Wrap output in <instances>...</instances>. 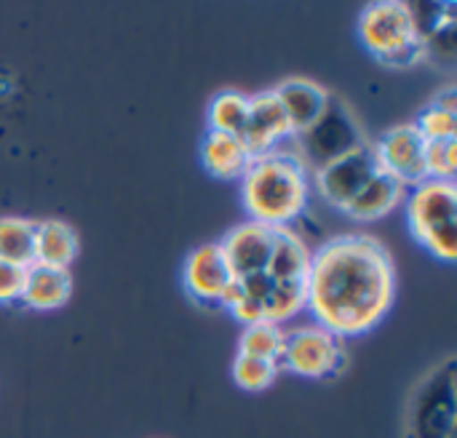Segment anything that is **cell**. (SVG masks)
<instances>
[{"label":"cell","instance_id":"obj_12","mask_svg":"<svg viewBox=\"0 0 457 438\" xmlns=\"http://www.w3.org/2000/svg\"><path fill=\"white\" fill-rule=\"evenodd\" d=\"M273 241H276V230L273 227H265V225L252 222V219L236 225L220 241L225 262H228L233 278L241 281V278L265 273L270 252H273Z\"/></svg>","mask_w":457,"mask_h":438},{"label":"cell","instance_id":"obj_15","mask_svg":"<svg viewBox=\"0 0 457 438\" xmlns=\"http://www.w3.org/2000/svg\"><path fill=\"white\" fill-rule=\"evenodd\" d=\"M404 195H407V187L378 166L372 179L345 206V214L356 222H375V219L388 217L399 203H404Z\"/></svg>","mask_w":457,"mask_h":438},{"label":"cell","instance_id":"obj_17","mask_svg":"<svg viewBox=\"0 0 457 438\" xmlns=\"http://www.w3.org/2000/svg\"><path fill=\"white\" fill-rule=\"evenodd\" d=\"M252 153L241 142V136L233 134H220V131H206L201 142V163L214 179H241L246 169L252 166Z\"/></svg>","mask_w":457,"mask_h":438},{"label":"cell","instance_id":"obj_16","mask_svg":"<svg viewBox=\"0 0 457 438\" xmlns=\"http://www.w3.org/2000/svg\"><path fill=\"white\" fill-rule=\"evenodd\" d=\"M72 294V278L62 268H48L32 262L24 273V289L21 300L29 310H59L67 305Z\"/></svg>","mask_w":457,"mask_h":438},{"label":"cell","instance_id":"obj_4","mask_svg":"<svg viewBox=\"0 0 457 438\" xmlns=\"http://www.w3.org/2000/svg\"><path fill=\"white\" fill-rule=\"evenodd\" d=\"M410 236L439 262L457 257V187L455 182L426 179L404 195Z\"/></svg>","mask_w":457,"mask_h":438},{"label":"cell","instance_id":"obj_21","mask_svg":"<svg viewBox=\"0 0 457 438\" xmlns=\"http://www.w3.org/2000/svg\"><path fill=\"white\" fill-rule=\"evenodd\" d=\"M246 118H249V96L241 91H220L209 102V112H206L209 131L241 136Z\"/></svg>","mask_w":457,"mask_h":438},{"label":"cell","instance_id":"obj_10","mask_svg":"<svg viewBox=\"0 0 457 438\" xmlns=\"http://www.w3.org/2000/svg\"><path fill=\"white\" fill-rule=\"evenodd\" d=\"M233 273L225 262L220 244H204L193 249L182 265V286L198 305H220L225 289L233 284Z\"/></svg>","mask_w":457,"mask_h":438},{"label":"cell","instance_id":"obj_8","mask_svg":"<svg viewBox=\"0 0 457 438\" xmlns=\"http://www.w3.org/2000/svg\"><path fill=\"white\" fill-rule=\"evenodd\" d=\"M375 171H378V161H375L372 142H364L356 150H351V153L329 161L327 166L316 169L313 179H316L319 195L329 206L345 211V206L359 195V190L372 179Z\"/></svg>","mask_w":457,"mask_h":438},{"label":"cell","instance_id":"obj_2","mask_svg":"<svg viewBox=\"0 0 457 438\" xmlns=\"http://www.w3.org/2000/svg\"><path fill=\"white\" fill-rule=\"evenodd\" d=\"M311 198L308 169L292 150H273L252 161L241 177V206L252 222L284 230L297 222Z\"/></svg>","mask_w":457,"mask_h":438},{"label":"cell","instance_id":"obj_6","mask_svg":"<svg viewBox=\"0 0 457 438\" xmlns=\"http://www.w3.org/2000/svg\"><path fill=\"white\" fill-rule=\"evenodd\" d=\"M300 153L297 158L305 163V169L311 166L313 171L327 166L329 161L356 150L359 145H364V134H361V126L356 123L353 112L348 110L345 102L329 96L324 112L316 118V123L303 131L300 136H295Z\"/></svg>","mask_w":457,"mask_h":438},{"label":"cell","instance_id":"obj_22","mask_svg":"<svg viewBox=\"0 0 457 438\" xmlns=\"http://www.w3.org/2000/svg\"><path fill=\"white\" fill-rule=\"evenodd\" d=\"M284 335L287 332L281 329V324H273V321H260V324L244 326V332L238 337V353L278 364L281 351H284Z\"/></svg>","mask_w":457,"mask_h":438},{"label":"cell","instance_id":"obj_23","mask_svg":"<svg viewBox=\"0 0 457 438\" xmlns=\"http://www.w3.org/2000/svg\"><path fill=\"white\" fill-rule=\"evenodd\" d=\"M278 369L281 367L276 361H262V359H252V356H241L238 353L236 361H233V383L241 391L260 393V391L273 385Z\"/></svg>","mask_w":457,"mask_h":438},{"label":"cell","instance_id":"obj_14","mask_svg":"<svg viewBox=\"0 0 457 438\" xmlns=\"http://www.w3.org/2000/svg\"><path fill=\"white\" fill-rule=\"evenodd\" d=\"M308 270H311V249L305 241L292 233L289 227L276 230L273 252L265 268V276L276 286H289V289H305L308 284Z\"/></svg>","mask_w":457,"mask_h":438},{"label":"cell","instance_id":"obj_3","mask_svg":"<svg viewBox=\"0 0 457 438\" xmlns=\"http://www.w3.org/2000/svg\"><path fill=\"white\" fill-rule=\"evenodd\" d=\"M359 40L386 67H415L426 56L420 19L410 3L380 0L361 11Z\"/></svg>","mask_w":457,"mask_h":438},{"label":"cell","instance_id":"obj_1","mask_svg":"<svg viewBox=\"0 0 457 438\" xmlns=\"http://www.w3.org/2000/svg\"><path fill=\"white\" fill-rule=\"evenodd\" d=\"M396 300L391 252L367 233L337 236L311 252L305 310L316 326L340 340L383 324Z\"/></svg>","mask_w":457,"mask_h":438},{"label":"cell","instance_id":"obj_18","mask_svg":"<svg viewBox=\"0 0 457 438\" xmlns=\"http://www.w3.org/2000/svg\"><path fill=\"white\" fill-rule=\"evenodd\" d=\"M78 257V233L62 219L35 222V260L37 265L67 270Z\"/></svg>","mask_w":457,"mask_h":438},{"label":"cell","instance_id":"obj_25","mask_svg":"<svg viewBox=\"0 0 457 438\" xmlns=\"http://www.w3.org/2000/svg\"><path fill=\"white\" fill-rule=\"evenodd\" d=\"M24 273H27V268L0 260V305H11V302L21 300Z\"/></svg>","mask_w":457,"mask_h":438},{"label":"cell","instance_id":"obj_20","mask_svg":"<svg viewBox=\"0 0 457 438\" xmlns=\"http://www.w3.org/2000/svg\"><path fill=\"white\" fill-rule=\"evenodd\" d=\"M0 260L29 268L35 260V222L24 217H0Z\"/></svg>","mask_w":457,"mask_h":438},{"label":"cell","instance_id":"obj_5","mask_svg":"<svg viewBox=\"0 0 457 438\" xmlns=\"http://www.w3.org/2000/svg\"><path fill=\"white\" fill-rule=\"evenodd\" d=\"M457 375L450 356L431 369L412 391L407 407L404 438H455L457 434Z\"/></svg>","mask_w":457,"mask_h":438},{"label":"cell","instance_id":"obj_7","mask_svg":"<svg viewBox=\"0 0 457 438\" xmlns=\"http://www.w3.org/2000/svg\"><path fill=\"white\" fill-rule=\"evenodd\" d=\"M345 361L348 356L343 340L316 324L297 326L284 335V351L278 367H287L300 377L308 380L337 377L345 369Z\"/></svg>","mask_w":457,"mask_h":438},{"label":"cell","instance_id":"obj_19","mask_svg":"<svg viewBox=\"0 0 457 438\" xmlns=\"http://www.w3.org/2000/svg\"><path fill=\"white\" fill-rule=\"evenodd\" d=\"M415 128L426 142H447L457 139V91L455 86H447L442 94H436L418 115Z\"/></svg>","mask_w":457,"mask_h":438},{"label":"cell","instance_id":"obj_13","mask_svg":"<svg viewBox=\"0 0 457 438\" xmlns=\"http://www.w3.org/2000/svg\"><path fill=\"white\" fill-rule=\"evenodd\" d=\"M273 94L278 96L284 112H287V120H289V128H292V139L300 136L303 131H308L316 118L324 112L327 102H329V94L327 88H321L316 80H308V78H289V80H281Z\"/></svg>","mask_w":457,"mask_h":438},{"label":"cell","instance_id":"obj_24","mask_svg":"<svg viewBox=\"0 0 457 438\" xmlns=\"http://www.w3.org/2000/svg\"><path fill=\"white\" fill-rule=\"evenodd\" d=\"M457 171V139L447 142H426V174L428 179L455 182Z\"/></svg>","mask_w":457,"mask_h":438},{"label":"cell","instance_id":"obj_11","mask_svg":"<svg viewBox=\"0 0 457 438\" xmlns=\"http://www.w3.org/2000/svg\"><path fill=\"white\" fill-rule=\"evenodd\" d=\"M289 139H292V128L273 88L249 96V118H246L241 142L246 145L252 158L281 150V145Z\"/></svg>","mask_w":457,"mask_h":438},{"label":"cell","instance_id":"obj_9","mask_svg":"<svg viewBox=\"0 0 457 438\" xmlns=\"http://www.w3.org/2000/svg\"><path fill=\"white\" fill-rule=\"evenodd\" d=\"M375 161L378 166L391 174L396 182H402L407 190L426 182V139L415 128V123H402L388 131H383L375 145Z\"/></svg>","mask_w":457,"mask_h":438}]
</instances>
